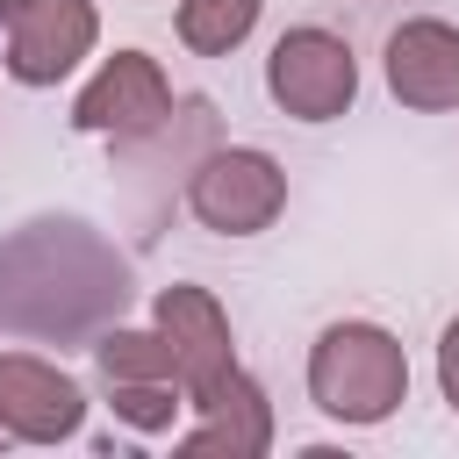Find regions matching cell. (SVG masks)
I'll list each match as a JSON object with an SVG mask.
<instances>
[{
	"label": "cell",
	"instance_id": "4fadbf2b",
	"mask_svg": "<svg viewBox=\"0 0 459 459\" xmlns=\"http://www.w3.org/2000/svg\"><path fill=\"white\" fill-rule=\"evenodd\" d=\"M100 387H108V409H115L129 430H143V437L172 430L179 409H186V387H179V380H100Z\"/></svg>",
	"mask_w": 459,
	"mask_h": 459
},
{
	"label": "cell",
	"instance_id": "ba28073f",
	"mask_svg": "<svg viewBox=\"0 0 459 459\" xmlns=\"http://www.w3.org/2000/svg\"><path fill=\"white\" fill-rule=\"evenodd\" d=\"M151 316H158V337H165V351H172V373H179L186 402H194V394H208V387H215V380L237 366L230 316H222V301H215L208 287L172 280V287H158Z\"/></svg>",
	"mask_w": 459,
	"mask_h": 459
},
{
	"label": "cell",
	"instance_id": "30bf717a",
	"mask_svg": "<svg viewBox=\"0 0 459 459\" xmlns=\"http://www.w3.org/2000/svg\"><path fill=\"white\" fill-rule=\"evenodd\" d=\"M201 423L179 437V452L186 459H258V452H273V402H265V387L244 373V366H230L208 394H194L186 402Z\"/></svg>",
	"mask_w": 459,
	"mask_h": 459
},
{
	"label": "cell",
	"instance_id": "7c38bea8",
	"mask_svg": "<svg viewBox=\"0 0 459 459\" xmlns=\"http://www.w3.org/2000/svg\"><path fill=\"white\" fill-rule=\"evenodd\" d=\"M86 351H93V373H100V380H179V373H172V351H165L158 330L108 323Z\"/></svg>",
	"mask_w": 459,
	"mask_h": 459
},
{
	"label": "cell",
	"instance_id": "52a82bcc",
	"mask_svg": "<svg viewBox=\"0 0 459 459\" xmlns=\"http://www.w3.org/2000/svg\"><path fill=\"white\" fill-rule=\"evenodd\" d=\"M86 423V387L50 366L43 351H0V437L14 445H65Z\"/></svg>",
	"mask_w": 459,
	"mask_h": 459
},
{
	"label": "cell",
	"instance_id": "8fae6325",
	"mask_svg": "<svg viewBox=\"0 0 459 459\" xmlns=\"http://www.w3.org/2000/svg\"><path fill=\"white\" fill-rule=\"evenodd\" d=\"M172 29H179V43L194 57H230L258 29V0H179Z\"/></svg>",
	"mask_w": 459,
	"mask_h": 459
},
{
	"label": "cell",
	"instance_id": "6da1fadb",
	"mask_svg": "<svg viewBox=\"0 0 459 459\" xmlns=\"http://www.w3.org/2000/svg\"><path fill=\"white\" fill-rule=\"evenodd\" d=\"M122 301L129 265L79 215H36L0 244V330L14 337H100Z\"/></svg>",
	"mask_w": 459,
	"mask_h": 459
},
{
	"label": "cell",
	"instance_id": "277c9868",
	"mask_svg": "<svg viewBox=\"0 0 459 459\" xmlns=\"http://www.w3.org/2000/svg\"><path fill=\"white\" fill-rule=\"evenodd\" d=\"M265 93H273V108L294 115V122H337V115H351V100H359V57H351V43H344L337 29L301 22V29H287V36L273 43V57H265Z\"/></svg>",
	"mask_w": 459,
	"mask_h": 459
},
{
	"label": "cell",
	"instance_id": "7a4b0ae2",
	"mask_svg": "<svg viewBox=\"0 0 459 459\" xmlns=\"http://www.w3.org/2000/svg\"><path fill=\"white\" fill-rule=\"evenodd\" d=\"M308 402L330 423L373 430L409 402V351L380 323H330L308 344Z\"/></svg>",
	"mask_w": 459,
	"mask_h": 459
},
{
	"label": "cell",
	"instance_id": "8992f818",
	"mask_svg": "<svg viewBox=\"0 0 459 459\" xmlns=\"http://www.w3.org/2000/svg\"><path fill=\"white\" fill-rule=\"evenodd\" d=\"M172 122V79L151 50H115L100 57V72L79 86L72 100V129L79 136H115V143H143Z\"/></svg>",
	"mask_w": 459,
	"mask_h": 459
},
{
	"label": "cell",
	"instance_id": "9c48e42d",
	"mask_svg": "<svg viewBox=\"0 0 459 459\" xmlns=\"http://www.w3.org/2000/svg\"><path fill=\"white\" fill-rule=\"evenodd\" d=\"M380 72H387V93L402 108H416V115L459 108V29L437 22V14H416V22L387 29Z\"/></svg>",
	"mask_w": 459,
	"mask_h": 459
},
{
	"label": "cell",
	"instance_id": "5b68a950",
	"mask_svg": "<svg viewBox=\"0 0 459 459\" xmlns=\"http://www.w3.org/2000/svg\"><path fill=\"white\" fill-rule=\"evenodd\" d=\"M0 36L14 86H57L93 57L100 14L93 0H0Z\"/></svg>",
	"mask_w": 459,
	"mask_h": 459
},
{
	"label": "cell",
	"instance_id": "5bb4252c",
	"mask_svg": "<svg viewBox=\"0 0 459 459\" xmlns=\"http://www.w3.org/2000/svg\"><path fill=\"white\" fill-rule=\"evenodd\" d=\"M437 394L459 409V316H452L445 337H437Z\"/></svg>",
	"mask_w": 459,
	"mask_h": 459
},
{
	"label": "cell",
	"instance_id": "3957f363",
	"mask_svg": "<svg viewBox=\"0 0 459 459\" xmlns=\"http://www.w3.org/2000/svg\"><path fill=\"white\" fill-rule=\"evenodd\" d=\"M186 208L201 230L215 237H258L280 222L287 208V172L273 151H251V143H230V151H208L194 172H186Z\"/></svg>",
	"mask_w": 459,
	"mask_h": 459
}]
</instances>
